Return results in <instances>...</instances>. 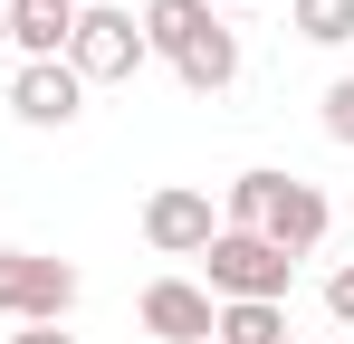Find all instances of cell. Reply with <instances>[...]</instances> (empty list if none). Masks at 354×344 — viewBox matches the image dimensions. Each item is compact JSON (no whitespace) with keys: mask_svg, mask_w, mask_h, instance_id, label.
<instances>
[{"mask_svg":"<svg viewBox=\"0 0 354 344\" xmlns=\"http://www.w3.org/2000/svg\"><path fill=\"white\" fill-rule=\"evenodd\" d=\"M173 77L192 86V96H221V86L239 77V29H230V19H211V29H201V39L173 57Z\"/></svg>","mask_w":354,"mask_h":344,"instance_id":"cell-9","label":"cell"},{"mask_svg":"<svg viewBox=\"0 0 354 344\" xmlns=\"http://www.w3.org/2000/svg\"><path fill=\"white\" fill-rule=\"evenodd\" d=\"M10 115H19L29 134H67V124L86 115V77H77L67 57H29V67L10 77Z\"/></svg>","mask_w":354,"mask_h":344,"instance_id":"cell-6","label":"cell"},{"mask_svg":"<svg viewBox=\"0 0 354 344\" xmlns=\"http://www.w3.org/2000/svg\"><path fill=\"white\" fill-rule=\"evenodd\" d=\"M144 19L134 10H106V0H77V29H67V67L86 77V86H124L134 67H144Z\"/></svg>","mask_w":354,"mask_h":344,"instance_id":"cell-3","label":"cell"},{"mask_svg":"<svg viewBox=\"0 0 354 344\" xmlns=\"http://www.w3.org/2000/svg\"><path fill=\"white\" fill-rule=\"evenodd\" d=\"M221 229H259L268 249H288V258H306L326 229H335V201L316 191V182H297V172H278V163H249L221 191Z\"/></svg>","mask_w":354,"mask_h":344,"instance_id":"cell-1","label":"cell"},{"mask_svg":"<svg viewBox=\"0 0 354 344\" xmlns=\"http://www.w3.org/2000/svg\"><path fill=\"white\" fill-rule=\"evenodd\" d=\"M278 344H306V335H278Z\"/></svg>","mask_w":354,"mask_h":344,"instance_id":"cell-17","label":"cell"},{"mask_svg":"<svg viewBox=\"0 0 354 344\" xmlns=\"http://www.w3.org/2000/svg\"><path fill=\"white\" fill-rule=\"evenodd\" d=\"M211 19H221L211 0H144V48H153V57H163V67H173V57L192 48V39H201Z\"/></svg>","mask_w":354,"mask_h":344,"instance_id":"cell-10","label":"cell"},{"mask_svg":"<svg viewBox=\"0 0 354 344\" xmlns=\"http://www.w3.org/2000/svg\"><path fill=\"white\" fill-rule=\"evenodd\" d=\"M77 306V268L48 249H0V316L10 325H67Z\"/></svg>","mask_w":354,"mask_h":344,"instance_id":"cell-4","label":"cell"},{"mask_svg":"<svg viewBox=\"0 0 354 344\" xmlns=\"http://www.w3.org/2000/svg\"><path fill=\"white\" fill-rule=\"evenodd\" d=\"M288 335V306H221L211 316V344H278Z\"/></svg>","mask_w":354,"mask_h":344,"instance_id":"cell-12","label":"cell"},{"mask_svg":"<svg viewBox=\"0 0 354 344\" xmlns=\"http://www.w3.org/2000/svg\"><path fill=\"white\" fill-rule=\"evenodd\" d=\"M221 239V201L201 191V182H163L153 201H144V249L153 258H201Z\"/></svg>","mask_w":354,"mask_h":344,"instance_id":"cell-5","label":"cell"},{"mask_svg":"<svg viewBox=\"0 0 354 344\" xmlns=\"http://www.w3.org/2000/svg\"><path fill=\"white\" fill-rule=\"evenodd\" d=\"M335 344H354V335H335Z\"/></svg>","mask_w":354,"mask_h":344,"instance_id":"cell-19","label":"cell"},{"mask_svg":"<svg viewBox=\"0 0 354 344\" xmlns=\"http://www.w3.org/2000/svg\"><path fill=\"white\" fill-rule=\"evenodd\" d=\"M134 316H144V335H163V344H211V287L201 278H153L144 296H134Z\"/></svg>","mask_w":354,"mask_h":344,"instance_id":"cell-7","label":"cell"},{"mask_svg":"<svg viewBox=\"0 0 354 344\" xmlns=\"http://www.w3.org/2000/svg\"><path fill=\"white\" fill-rule=\"evenodd\" d=\"M10 344H77V335H67V325H19Z\"/></svg>","mask_w":354,"mask_h":344,"instance_id":"cell-15","label":"cell"},{"mask_svg":"<svg viewBox=\"0 0 354 344\" xmlns=\"http://www.w3.org/2000/svg\"><path fill=\"white\" fill-rule=\"evenodd\" d=\"M201 268H211V306H288V287H297V258L268 249L259 229H221L201 249Z\"/></svg>","mask_w":354,"mask_h":344,"instance_id":"cell-2","label":"cell"},{"mask_svg":"<svg viewBox=\"0 0 354 344\" xmlns=\"http://www.w3.org/2000/svg\"><path fill=\"white\" fill-rule=\"evenodd\" d=\"M67 29H77V0H10V48H19V67H29V57H67Z\"/></svg>","mask_w":354,"mask_h":344,"instance_id":"cell-8","label":"cell"},{"mask_svg":"<svg viewBox=\"0 0 354 344\" xmlns=\"http://www.w3.org/2000/svg\"><path fill=\"white\" fill-rule=\"evenodd\" d=\"M288 29L306 48H345L354 39V0H288Z\"/></svg>","mask_w":354,"mask_h":344,"instance_id":"cell-11","label":"cell"},{"mask_svg":"<svg viewBox=\"0 0 354 344\" xmlns=\"http://www.w3.org/2000/svg\"><path fill=\"white\" fill-rule=\"evenodd\" d=\"M326 316H335V325H354V258L326 278Z\"/></svg>","mask_w":354,"mask_h":344,"instance_id":"cell-14","label":"cell"},{"mask_svg":"<svg viewBox=\"0 0 354 344\" xmlns=\"http://www.w3.org/2000/svg\"><path fill=\"white\" fill-rule=\"evenodd\" d=\"M316 124H326V144H345V153H354V77H335V86L316 96Z\"/></svg>","mask_w":354,"mask_h":344,"instance_id":"cell-13","label":"cell"},{"mask_svg":"<svg viewBox=\"0 0 354 344\" xmlns=\"http://www.w3.org/2000/svg\"><path fill=\"white\" fill-rule=\"evenodd\" d=\"M0 48H10V0H0Z\"/></svg>","mask_w":354,"mask_h":344,"instance_id":"cell-16","label":"cell"},{"mask_svg":"<svg viewBox=\"0 0 354 344\" xmlns=\"http://www.w3.org/2000/svg\"><path fill=\"white\" fill-rule=\"evenodd\" d=\"M211 10H230V0H211Z\"/></svg>","mask_w":354,"mask_h":344,"instance_id":"cell-18","label":"cell"}]
</instances>
